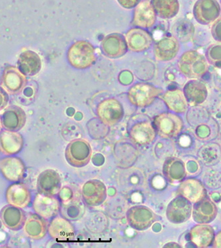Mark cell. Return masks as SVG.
I'll return each instance as SVG.
<instances>
[{"instance_id":"obj_1","label":"cell","mask_w":221,"mask_h":248,"mask_svg":"<svg viewBox=\"0 0 221 248\" xmlns=\"http://www.w3.org/2000/svg\"><path fill=\"white\" fill-rule=\"evenodd\" d=\"M181 73L189 79H198L204 77L209 70V64L206 58L197 50L185 52L178 62Z\"/></svg>"},{"instance_id":"obj_15","label":"cell","mask_w":221,"mask_h":248,"mask_svg":"<svg viewBox=\"0 0 221 248\" xmlns=\"http://www.w3.org/2000/svg\"><path fill=\"white\" fill-rule=\"evenodd\" d=\"M0 171L5 180L18 182L25 177L26 166L20 157L10 155L0 161Z\"/></svg>"},{"instance_id":"obj_12","label":"cell","mask_w":221,"mask_h":248,"mask_svg":"<svg viewBox=\"0 0 221 248\" xmlns=\"http://www.w3.org/2000/svg\"><path fill=\"white\" fill-rule=\"evenodd\" d=\"M32 206L36 214L45 219H50L59 214L61 204L57 197L39 193L34 197Z\"/></svg>"},{"instance_id":"obj_5","label":"cell","mask_w":221,"mask_h":248,"mask_svg":"<svg viewBox=\"0 0 221 248\" xmlns=\"http://www.w3.org/2000/svg\"><path fill=\"white\" fill-rule=\"evenodd\" d=\"M92 150L90 143L84 139H76L66 146L65 157L67 162L74 167H84L91 160Z\"/></svg>"},{"instance_id":"obj_17","label":"cell","mask_w":221,"mask_h":248,"mask_svg":"<svg viewBox=\"0 0 221 248\" xmlns=\"http://www.w3.org/2000/svg\"><path fill=\"white\" fill-rule=\"evenodd\" d=\"M5 199L9 204L25 209L32 202V193L26 185L16 182L7 188Z\"/></svg>"},{"instance_id":"obj_27","label":"cell","mask_w":221,"mask_h":248,"mask_svg":"<svg viewBox=\"0 0 221 248\" xmlns=\"http://www.w3.org/2000/svg\"><path fill=\"white\" fill-rule=\"evenodd\" d=\"M42 61L39 54L32 50H27L19 54L17 68L26 77H32L41 71Z\"/></svg>"},{"instance_id":"obj_3","label":"cell","mask_w":221,"mask_h":248,"mask_svg":"<svg viewBox=\"0 0 221 248\" xmlns=\"http://www.w3.org/2000/svg\"><path fill=\"white\" fill-rule=\"evenodd\" d=\"M153 125L159 137L171 139L177 137L184 128V121L175 113L165 112L156 116Z\"/></svg>"},{"instance_id":"obj_26","label":"cell","mask_w":221,"mask_h":248,"mask_svg":"<svg viewBox=\"0 0 221 248\" xmlns=\"http://www.w3.org/2000/svg\"><path fill=\"white\" fill-rule=\"evenodd\" d=\"M179 48V41L174 36L162 38L156 43L154 48L156 59L160 62L172 61L178 54Z\"/></svg>"},{"instance_id":"obj_6","label":"cell","mask_w":221,"mask_h":248,"mask_svg":"<svg viewBox=\"0 0 221 248\" xmlns=\"http://www.w3.org/2000/svg\"><path fill=\"white\" fill-rule=\"evenodd\" d=\"M131 142L135 145L146 146L155 140L157 132L153 123L149 120H140L133 123L128 129Z\"/></svg>"},{"instance_id":"obj_41","label":"cell","mask_w":221,"mask_h":248,"mask_svg":"<svg viewBox=\"0 0 221 248\" xmlns=\"http://www.w3.org/2000/svg\"><path fill=\"white\" fill-rule=\"evenodd\" d=\"M117 1L123 8L130 10L135 8L141 2V0H117Z\"/></svg>"},{"instance_id":"obj_7","label":"cell","mask_w":221,"mask_h":248,"mask_svg":"<svg viewBox=\"0 0 221 248\" xmlns=\"http://www.w3.org/2000/svg\"><path fill=\"white\" fill-rule=\"evenodd\" d=\"M26 76L17 67L9 65L5 67L0 79V86L11 95H18L26 86Z\"/></svg>"},{"instance_id":"obj_2","label":"cell","mask_w":221,"mask_h":248,"mask_svg":"<svg viewBox=\"0 0 221 248\" xmlns=\"http://www.w3.org/2000/svg\"><path fill=\"white\" fill-rule=\"evenodd\" d=\"M67 58L74 68L84 70L95 62V50L93 45L86 41H79L71 45L68 50Z\"/></svg>"},{"instance_id":"obj_36","label":"cell","mask_w":221,"mask_h":248,"mask_svg":"<svg viewBox=\"0 0 221 248\" xmlns=\"http://www.w3.org/2000/svg\"><path fill=\"white\" fill-rule=\"evenodd\" d=\"M63 206H61L62 214L65 218L75 220L79 218L84 212V206L80 199L74 198L73 193L68 198L62 201Z\"/></svg>"},{"instance_id":"obj_31","label":"cell","mask_w":221,"mask_h":248,"mask_svg":"<svg viewBox=\"0 0 221 248\" xmlns=\"http://www.w3.org/2000/svg\"><path fill=\"white\" fill-rule=\"evenodd\" d=\"M215 231L208 224H199L189 232V240L197 248L209 247L213 244Z\"/></svg>"},{"instance_id":"obj_4","label":"cell","mask_w":221,"mask_h":248,"mask_svg":"<svg viewBox=\"0 0 221 248\" xmlns=\"http://www.w3.org/2000/svg\"><path fill=\"white\" fill-rule=\"evenodd\" d=\"M163 93L162 89L148 83L141 82L134 85L128 92L130 103L137 108H144L151 106L156 99Z\"/></svg>"},{"instance_id":"obj_21","label":"cell","mask_w":221,"mask_h":248,"mask_svg":"<svg viewBox=\"0 0 221 248\" xmlns=\"http://www.w3.org/2000/svg\"><path fill=\"white\" fill-rule=\"evenodd\" d=\"M177 193L191 203H195L206 197L205 187L200 181L195 178L183 180L177 188Z\"/></svg>"},{"instance_id":"obj_39","label":"cell","mask_w":221,"mask_h":248,"mask_svg":"<svg viewBox=\"0 0 221 248\" xmlns=\"http://www.w3.org/2000/svg\"><path fill=\"white\" fill-rule=\"evenodd\" d=\"M211 34L213 39L221 43V17L215 20L211 27Z\"/></svg>"},{"instance_id":"obj_19","label":"cell","mask_w":221,"mask_h":248,"mask_svg":"<svg viewBox=\"0 0 221 248\" xmlns=\"http://www.w3.org/2000/svg\"><path fill=\"white\" fill-rule=\"evenodd\" d=\"M24 146V139L17 131L3 130L0 132V151L10 156L21 153Z\"/></svg>"},{"instance_id":"obj_16","label":"cell","mask_w":221,"mask_h":248,"mask_svg":"<svg viewBox=\"0 0 221 248\" xmlns=\"http://www.w3.org/2000/svg\"><path fill=\"white\" fill-rule=\"evenodd\" d=\"M62 182L59 173L48 169L40 173L37 181L38 192L41 194L56 196L61 190Z\"/></svg>"},{"instance_id":"obj_42","label":"cell","mask_w":221,"mask_h":248,"mask_svg":"<svg viewBox=\"0 0 221 248\" xmlns=\"http://www.w3.org/2000/svg\"><path fill=\"white\" fill-rule=\"evenodd\" d=\"M213 247L221 248V231L217 233L216 236H215L213 242Z\"/></svg>"},{"instance_id":"obj_34","label":"cell","mask_w":221,"mask_h":248,"mask_svg":"<svg viewBox=\"0 0 221 248\" xmlns=\"http://www.w3.org/2000/svg\"><path fill=\"white\" fill-rule=\"evenodd\" d=\"M115 158L121 167H130L127 157L132 162L135 163L138 156V151L133 144L128 142H118L115 147Z\"/></svg>"},{"instance_id":"obj_11","label":"cell","mask_w":221,"mask_h":248,"mask_svg":"<svg viewBox=\"0 0 221 248\" xmlns=\"http://www.w3.org/2000/svg\"><path fill=\"white\" fill-rule=\"evenodd\" d=\"M195 20L202 25H209L218 19L221 6L217 0H197L193 9Z\"/></svg>"},{"instance_id":"obj_38","label":"cell","mask_w":221,"mask_h":248,"mask_svg":"<svg viewBox=\"0 0 221 248\" xmlns=\"http://www.w3.org/2000/svg\"><path fill=\"white\" fill-rule=\"evenodd\" d=\"M208 62L215 67L221 68V44H212L206 51Z\"/></svg>"},{"instance_id":"obj_13","label":"cell","mask_w":221,"mask_h":248,"mask_svg":"<svg viewBox=\"0 0 221 248\" xmlns=\"http://www.w3.org/2000/svg\"><path fill=\"white\" fill-rule=\"evenodd\" d=\"M81 196L87 205L91 207L100 206L106 200V186L98 180L88 181L81 188Z\"/></svg>"},{"instance_id":"obj_8","label":"cell","mask_w":221,"mask_h":248,"mask_svg":"<svg viewBox=\"0 0 221 248\" xmlns=\"http://www.w3.org/2000/svg\"><path fill=\"white\" fill-rule=\"evenodd\" d=\"M97 115L105 125L113 126L122 120L124 109L117 99L109 98L99 103L97 108Z\"/></svg>"},{"instance_id":"obj_40","label":"cell","mask_w":221,"mask_h":248,"mask_svg":"<svg viewBox=\"0 0 221 248\" xmlns=\"http://www.w3.org/2000/svg\"><path fill=\"white\" fill-rule=\"evenodd\" d=\"M9 102V95L2 87L0 86V111L4 109L8 106Z\"/></svg>"},{"instance_id":"obj_29","label":"cell","mask_w":221,"mask_h":248,"mask_svg":"<svg viewBox=\"0 0 221 248\" xmlns=\"http://www.w3.org/2000/svg\"><path fill=\"white\" fill-rule=\"evenodd\" d=\"M47 219L37 214H30L23 226V231L28 238L34 240L44 238L48 232V223Z\"/></svg>"},{"instance_id":"obj_24","label":"cell","mask_w":221,"mask_h":248,"mask_svg":"<svg viewBox=\"0 0 221 248\" xmlns=\"http://www.w3.org/2000/svg\"><path fill=\"white\" fill-rule=\"evenodd\" d=\"M0 219L5 227L16 231L23 229L27 218L23 209L8 204L0 211Z\"/></svg>"},{"instance_id":"obj_9","label":"cell","mask_w":221,"mask_h":248,"mask_svg":"<svg viewBox=\"0 0 221 248\" xmlns=\"http://www.w3.org/2000/svg\"><path fill=\"white\" fill-rule=\"evenodd\" d=\"M128 223L137 231L149 229L157 220V215L146 206L136 205L128 209L126 213Z\"/></svg>"},{"instance_id":"obj_10","label":"cell","mask_w":221,"mask_h":248,"mask_svg":"<svg viewBox=\"0 0 221 248\" xmlns=\"http://www.w3.org/2000/svg\"><path fill=\"white\" fill-rule=\"evenodd\" d=\"M191 202L182 196L172 199L166 209V217L172 224H180L187 222L192 214Z\"/></svg>"},{"instance_id":"obj_23","label":"cell","mask_w":221,"mask_h":248,"mask_svg":"<svg viewBox=\"0 0 221 248\" xmlns=\"http://www.w3.org/2000/svg\"><path fill=\"white\" fill-rule=\"evenodd\" d=\"M101 48L107 57L117 59L124 56L127 52L126 37L119 33L107 35L101 43Z\"/></svg>"},{"instance_id":"obj_25","label":"cell","mask_w":221,"mask_h":248,"mask_svg":"<svg viewBox=\"0 0 221 248\" xmlns=\"http://www.w3.org/2000/svg\"><path fill=\"white\" fill-rule=\"evenodd\" d=\"M191 215L197 224H209L216 218L217 208L211 199L206 197L194 203Z\"/></svg>"},{"instance_id":"obj_32","label":"cell","mask_w":221,"mask_h":248,"mask_svg":"<svg viewBox=\"0 0 221 248\" xmlns=\"http://www.w3.org/2000/svg\"><path fill=\"white\" fill-rule=\"evenodd\" d=\"M162 100L170 111L175 113H184L188 110V103L182 90H168L163 95Z\"/></svg>"},{"instance_id":"obj_30","label":"cell","mask_w":221,"mask_h":248,"mask_svg":"<svg viewBox=\"0 0 221 248\" xmlns=\"http://www.w3.org/2000/svg\"><path fill=\"white\" fill-rule=\"evenodd\" d=\"M163 173L171 184L182 182L187 175L186 165L178 157H168L163 165Z\"/></svg>"},{"instance_id":"obj_33","label":"cell","mask_w":221,"mask_h":248,"mask_svg":"<svg viewBox=\"0 0 221 248\" xmlns=\"http://www.w3.org/2000/svg\"><path fill=\"white\" fill-rule=\"evenodd\" d=\"M121 173L119 179V186L126 191H135L136 189L142 187L144 184V174L138 169H127Z\"/></svg>"},{"instance_id":"obj_37","label":"cell","mask_w":221,"mask_h":248,"mask_svg":"<svg viewBox=\"0 0 221 248\" xmlns=\"http://www.w3.org/2000/svg\"><path fill=\"white\" fill-rule=\"evenodd\" d=\"M172 32L178 41L187 42L193 36L194 27L189 21L182 19L174 24Z\"/></svg>"},{"instance_id":"obj_43","label":"cell","mask_w":221,"mask_h":248,"mask_svg":"<svg viewBox=\"0 0 221 248\" xmlns=\"http://www.w3.org/2000/svg\"><path fill=\"white\" fill-rule=\"evenodd\" d=\"M1 128H2V126H1V121H0V132L1 131Z\"/></svg>"},{"instance_id":"obj_20","label":"cell","mask_w":221,"mask_h":248,"mask_svg":"<svg viewBox=\"0 0 221 248\" xmlns=\"http://www.w3.org/2000/svg\"><path fill=\"white\" fill-rule=\"evenodd\" d=\"M157 15L151 1L143 0L135 7L133 13V24L141 28H151L157 21Z\"/></svg>"},{"instance_id":"obj_18","label":"cell","mask_w":221,"mask_h":248,"mask_svg":"<svg viewBox=\"0 0 221 248\" xmlns=\"http://www.w3.org/2000/svg\"><path fill=\"white\" fill-rule=\"evenodd\" d=\"M48 233L54 240L70 241L73 240L76 235L73 224L65 217H55L48 224Z\"/></svg>"},{"instance_id":"obj_22","label":"cell","mask_w":221,"mask_h":248,"mask_svg":"<svg viewBox=\"0 0 221 248\" xmlns=\"http://www.w3.org/2000/svg\"><path fill=\"white\" fill-rule=\"evenodd\" d=\"M126 40L128 49L135 52L146 51L153 43L151 34L142 28H133L128 31Z\"/></svg>"},{"instance_id":"obj_35","label":"cell","mask_w":221,"mask_h":248,"mask_svg":"<svg viewBox=\"0 0 221 248\" xmlns=\"http://www.w3.org/2000/svg\"><path fill=\"white\" fill-rule=\"evenodd\" d=\"M151 3L157 15L162 19H172L179 11L178 0H151Z\"/></svg>"},{"instance_id":"obj_28","label":"cell","mask_w":221,"mask_h":248,"mask_svg":"<svg viewBox=\"0 0 221 248\" xmlns=\"http://www.w3.org/2000/svg\"><path fill=\"white\" fill-rule=\"evenodd\" d=\"M183 92L190 106H199L207 98L208 90L206 85L196 79L188 81Z\"/></svg>"},{"instance_id":"obj_14","label":"cell","mask_w":221,"mask_h":248,"mask_svg":"<svg viewBox=\"0 0 221 248\" xmlns=\"http://www.w3.org/2000/svg\"><path fill=\"white\" fill-rule=\"evenodd\" d=\"M0 121L4 129L17 132L26 124L27 115L22 108L13 105L5 108L0 115Z\"/></svg>"}]
</instances>
